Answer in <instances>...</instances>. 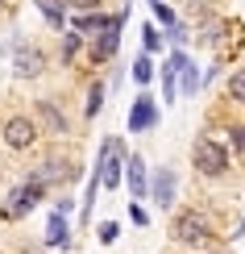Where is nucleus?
Returning a JSON list of instances; mask_svg holds the SVG:
<instances>
[{
	"label": "nucleus",
	"mask_w": 245,
	"mask_h": 254,
	"mask_svg": "<svg viewBox=\"0 0 245 254\" xmlns=\"http://www.w3.org/2000/svg\"><path fill=\"white\" fill-rule=\"evenodd\" d=\"M179 75H183V92H187V96H196V92H199V83H204V79H199V71L187 63V67L179 71Z\"/></svg>",
	"instance_id": "nucleus-20"
},
{
	"label": "nucleus",
	"mask_w": 245,
	"mask_h": 254,
	"mask_svg": "<svg viewBox=\"0 0 245 254\" xmlns=\"http://www.w3.org/2000/svg\"><path fill=\"white\" fill-rule=\"evenodd\" d=\"M42 192H46V184H42V179H29V184L13 188V192H8V204L0 208V217H4V221H21V217H29V213L38 208Z\"/></svg>",
	"instance_id": "nucleus-3"
},
{
	"label": "nucleus",
	"mask_w": 245,
	"mask_h": 254,
	"mask_svg": "<svg viewBox=\"0 0 245 254\" xmlns=\"http://www.w3.org/2000/svg\"><path fill=\"white\" fill-rule=\"evenodd\" d=\"M38 8H42V17L62 34V25H67V4H58V0H38Z\"/></svg>",
	"instance_id": "nucleus-14"
},
{
	"label": "nucleus",
	"mask_w": 245,
	"mask_h": 254,
	"mask_svg": "<svg viewBox=\"0 0 245 254\" xmlns=\"http://www.w3.org/2000/svg\"><path fill=\"white\" fill-rule=\"evenodd\" d=\"M170 238L179 246H208L212 242V221L199 208H183V213H175V221H170Z\"/></svg>",
	"instance_id": "nucleus-1"
},
{
	"label": "nucleus",
	"mask_w": 245,
	"mask_h": 254,
	"mask_svg": "<svg viewBox=\"0 0 245 254\" xmlns=\"http://www.w3.org/2000/svg\"><path fill=\"white\" fill-rule=\"evenodd\" d=\"M154 17H158V21H162V25H166V29H170V25H179V21H175V13H170V8L162 4V0H158V4H154Z\"/></svg>",
	"instance_id": "nucleus-23"
},
{
	"label": "nucleus",
	"mask_w": 245,
	"mask_h": 254,
	"mask_svg": "<svg viewBox=\"0 0 245 254\" xmlns=\"http://www.w3.org/2000/svg\"><path fill=\"white\" fill-rule=\"evenodd\" d=\"M34 113H38L42 133H50V137H62V133H67V113H62L54 100H38V104H34Z\"/></svg>",
	"instance_id": "nucleus-7"
},
{
	"label": "nucleus",
	"mask_w": 245,
	"mask_h": 254,
	"mask_svg": "<svg viewBox=\"0 0 245 254\" xmlns=\"http://www.w3.org/2000/svg\"><path fill=\"white\" fill-rule=\"evenodd\" d=\"M158 125V104L150 92H142V96L133 100V109H129V133H146V129H154Z\"/></svg>",
	"instance_id": "nucleus-5"
},
{
	"label": "nucleus",
	"mask_w": 245,
	"mask_h": 254,
	"mask_svg": "<svg viewBox=\"0 0 245 254\" xmlns=\"http://www.w3.org/2000/svg\"><path fill=\"white\" fill-rule=\"evenodd\" d=\"M129 217H133V225H146V221H150V217H146V208H142V204H133V208H129Z\"/></svg>",
	"instance_id": "nucleus-26"
},
{
	"label": "nucleus",
	"mask_w": 245,
	"mask_h": 254,
	"mask_svg": "<svg viewBox=\"0 0 245 254\" xmlns=\"http://www.w3.org/2000/svg\"><path fill=\"white\" fill-rule=\"evenodd\" d=\"M121 21V13L116 17H108V13H79V17H71V29H79V34H100V29H108V25H116Z\"/></svg>",
	"instance_id": "nucleus-12"
},
{
	"label": "nucleus",
	"mask_w": 245,
	"mask_h": 254,
	"mask_svg": "<svg viewBox=\"0 0 245 254\" xmlns=\"http://www.w3.org/2000/svg\"><path fill=\"white\" fill-rule=\"evenodd\" d=\"M100 109H104V83H92V88H88V104H83V113H88V117H96Z\"/></svg>",
	"instance_id": "nucleus-19"
},
{
	"label": "nucleus",
	"mask_w": 245,
	"mask_h": 254,
	"mask_svg": "<svg viewBox=\"0 0 245 254\" xmlns=\"http://www.w3.org/2000/svg\"><path fill=\"white\" fill-rule=\"evenodd\" d=\"M166 38L175 42V46H183V42H187V29H183V25H170V29H166Z\"/></svg>",
	"instance_id": "nucleus-25"
},
{
	"label": "nucleus",
	"mask_w": 245,
	"mask_h": 254,
	"mask_svg": "<svg viewBox=\"0 0 245 254\" xmlns=\"http://www.w3.org/2000/svg\"><path fill=\"white\" fill-rule=\"evenodd\" d=\"M13 71L21 79H38L42 71H46V55H42L38 46H21L17 55H13Z\"/></svg>",
	"instance_id": "nucleus-8"
},
{
	"label": "nucleus",
	"mask_w": 245,
	"mask_h": 254,
	"mask_svg": "<svg viewBox=\"0 0 245 254\" xmlns=\"http://www.w3.org/2000/svg\"><path fill=\"white\" fill-rule=\"evenodd\" d=\"M42 246L50 250H67L71 246V225H67V213H50V225H46V238H42Z\"/></svg>",
	"instance_id": "nucleus-10"
},
{
	"label": "nucleus",
	"mask_w": 245,
	"mask_h": 254,
	"mask_svg": "<svg viewBox=\"0 0 245 254\" xmlns=\"http://www.w3.org/2000/svg\"><path fill=\"white\" fill-rule=\"evenodd\" d=\"M125 17H129V8L121 13V21H116V25H108V29H100V34H96V42H92V63H108V59L116 55V46H121V25H125Z\"/></svg>",
	"instance_id": "nucleus-6"
},
{
	"label": "nucleus",
	"mask_w": 245,
	"mask_h": 254,
	"mask_svg": "<svg viewBox=\"0 0 245 254\" xmlns=\"http://www.w3.org/2000/svg\"><path fill=\"white\" fill-rule=\"evenodd\" d=\"M229 100L245 104V67H237V71L229 75Z\"/></svg>",
	"instance_id": "nucleus-17"
},
{
	"label": "nucleus",
	"mask_w": 245,
	"mask_h": 254,
	"mask_svg": "<svg viewBox=\"0 0 245 254\" xmlns=\"http://www.w3.org/2000/svg\"><path fill=\"white\" fill-rule=\"evenodd\" d=\"M191 163H196V171L204 179H220L229 171V150L216 142V137H196V146H191Z\"/></svg>",
	"instance_id": "nucleus-2"
},
{
	"label": "nucleus",
	"mask_w": 245,
	"mask_h": 254,
	"mask_svg": "<svg viewBox=\"0 0 245 254\" xmlns=\"http://www.w3.org/2000/svg\"><path fill=\"white\" fill-rule=\"evenodd\" d=\"M142 42H146V55H154V50H162V34H158L154 25L142 29Z\"/></svg>",
	"instance_id": "nucleus-21"
},
{
	"label": "nucleus",
	"mask_w": 245,
	"mask_h": 254,
	"mask_svg": "<svg viewBox=\"0 0 245 254\" xmlns=\"http://www.w3.org/2000/svg\"><path fill=\"white\" fill-rule=\"evenodd\" d=\"M79 46H83V34H79V29H62V63L75 59Z\"/></svg>",
	"instance_id": "nucleus-16"
},
{
	"label": "nucleus",
	"mask_w": 245,
	"mask_h": 254,
	"mask_svg": "<svg viewBox=\"0 0 245 254\" xmlns=\"http://www.w3.org/2000/svg\"><path fill=\"white\" fill-rule=\"evenodd\" d=\"M229 137H233V150H237V154H245V125H233V129H229Z\"/></svg>",
	"instance_id": "nucleus-24"
},
{
	"label": "nucleus",
	"mask_w": 245,
	"mask_h": 254,
	"mask_svg": "<svg viewBox=\"0 0 245 254\" xmlns=\"http://www.w3.org/2000/svg\"><path fill=\"white\" fill-rule=\"evenodd\" d=\"M175 96H179V71L170 67V63H162V100L170 104Z\"/></svg>",
	"instance_id": "nucleus-15"
},
{
	"label": "nucleus",
	"mask_w": 245,
	"mask_h": 254,
	"mask_svg": "<svg viewBox=\"0 0 245 254\" xmlns=\"http://www.w3.org/2000/svg\"><path fill=\"white\" fill-rule=\"evenodd\" d=\"M79 171L67 163V158H46V163L34 171V179H42V184H67V179H75Z\"/></svg>",
	"instance_id": "nucleus-11"
},
{
	"label": "nucleus",
	"mask_w": 245,
	"mask_h": 254,
	"mask_svg": "<svg viewBox=\"0 0 245 254\" xmlns=\"http://www.w3.org/2000/svg\"><path fill=\"white\" fill-rule=\"evenodd\" d=\"M129 192H133V200L150 196V184H146V158L142 154H129Z\"/></svg>",
	"instance_id": "nucleus-13"
},
{
	"label": "nucleus",
	"mask_w": 245,
	"mask_h": 254,
	"mask_svg": "<svg viewBox=\"0 0 245 254\" xmlns=\"http://www.w3.org/2000/svg\"><path fill=\"white\" fill-rule=\"evenodd\" d=\"M96 234H100V242H104V246H112V242L121 238V229H116V221H104V225L96 229Z\"/></svg>",
	"instance_id": "nucleus-22"
},
{
	"label": "nucleus",
	"mask_w": 245,
	"mask_h": 254,
	"mask_svg": "<svg viewBox=\"0 0 245 254\" xmlns=\"http://www.w3.org/2000/svg\"><path fill=\"white\" fill-rule=\"evenodd\" d=\"M133 79L142 83V88H146V83L154 79V59H150V55H142V59L133 63Z\"/></svg>",
	"instance_id": "nucleus-18"
},
{
	"label": "nucleus",
	"mask_w": 245,
	"mask_h": 254,
	"mask_svg": "<svg viewBox=\"0 0 245 254\" xmlns=\"http://www.w3.org/2000/svg\"><path fill=\"white\" fill-rule=\"evenodd\" d=\"M38 121H29V117H8L4 121V129H0V137H4V146L8 150H29V146L38 142Z\"/></svg>",
	"instance_id": "nucleus-4"
},
{
	"label": "nucleus",
	"mask_w": 245,
	"mask_h": 254,
	"mask_svg": "<svg viewBox=\"0 0 245 254\" xmlns=\"http://www.w3.org/2000/svg\"><path fill=\"white\" fill-rule=\"evenodd\" d=\"M175 188H179L175 171H170V167H158V171H154V184H150V200H154L158 208H170V204H175Z\"/></svg>",
	"instance_id": "nucleus-9"
}]
</instances>
